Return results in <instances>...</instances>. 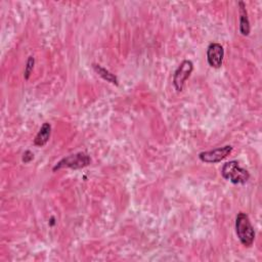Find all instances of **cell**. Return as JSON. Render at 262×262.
Returning a JSON list of instances; mask_svg holds the SVG:
<instances>
[{
	"mask_svg": "<svg viewBox=\"0 0 262 262\" xmlns=\"http://www.w3.org/2000/svg\"><path fill=\"white\" fill-rule=\"evenodd\" d=\"M235 232L236 235L245 247H251L255 239V230L249 219V216L239 212L235 218Z\"/></svg>",
	"mask_w": 262,
	"mask_h": 262,
	"instance_id": "cell-1",
	"label": "cell"
},
{
	"mask_svg": "<svg viewBox=\"0 0 262 262\" xmlns=\"http://www.w3.org/2000/svg\"><path fill=\"white\" fill-rule=\"evenodd\" d=\"M221 175L224 179L233 184H244L250 178V173L242 168L236 161L226 162L222 166Z\"/></svg>",
	"mask_w": 262,
	"mask_h": 262,
	"instance_id": "cell-2",
	"label": "cell"
},
{
	"mask_svg": "<svg viewBox=\"0 0 262 262\" xmlns=\"http://www.w3.org/2000/svg\"><path fill=\"white\" fill-rule=\"evenodd\" d=\"M91 162L90 157L85 152H77L74 155H70L63 159H61L54 167L53 171L62 169V168H71V169H81L88 166Z\"/></svg>",
	"mask_w": 262,
	"mask_h": 262,
	"instance_id": "cell-3",
	"label": "cell"
},
{
	"mask_svg": "<svg viewBox=\"0 0 262 262\" xmlns=\"http://www.w3.org/2000/svg\"><path fill=\"white\" fill-rule=\"evenodd\" d=\"M193 70V64L190 60H183L176 69L173 76V85L177 91H182L186 79L190 76Z\"/></svg>",
	"mask_w": 262,
	"mask_h": 262,
	"instance_id": "cell-4",
	"label": "cell"
},
{
	"mask_svg": "<svg viewBox=\"0 0 262 262\" xmlns=\"http://www.w3.org/2000/svg\"><path fill=\"white\" fill-rule=\"evenodd\" d=\"M231 150H232L231 145H224L208 151H203L199 155V158L204 163L214 164V163L221 162L223 159H225L231 152Z\"/></svg>",
	"mask_w": 262,
	"mask_h": 262,
	"instance_id": "cell-5",
	"label": "cell"
},
{
	"mask_svg": "<svg viewBox=\"0 0 262 262\" xmlns=\"http://www.w3.org/2000/svg\"><path fill=\"white\" fill-rule=\"evenodd\" d=\"M224 57V49L219 43H211L207 48V61L210 67L219 69L222 66Z\"/></svg>",
	"mask_w": 262,
	"mask_h": 262,
	"instance_id": "cell-6",
	"label": "cell"
},
{
	"mask_svg": "<svg viewBox=\"0 0 262 262\" xmlns=\"http://www.w3.org/2000/svg\"><path fill=\"white\" fill-rule=\"evenodd\" d=\"M238 6H239V32L242 35L248 36L250 34V21H249L246 5L243 1H239Z\"/></svg>",
	"mask_w": 262,
	"mask_h": 262,
	"instance_id": "cell-7",
	"label": "cell"
},
{
	"mask_svg": "<svg viewBox=\"0 0 262 262\" xmlns=\"http://www.w3.org/2000/svg\"><path fill=\"white\" fill-rule=\"evenodd\" d=\"M50 134H51V126L49 123H44L40 130L38 131L37 135L35 136V139H34V145L36 146H44L47 141L49 140V137H50Z\"/></svg>",
	"mask_w": 262,
	"mask_h": 262,
	"instance_id": "cell-8",
	"label": "cell"
},
{
	"mask_svg": "<svg viewBox=\"0 0 262 262\" xmlns=\"http://www.w3.org/2000/svg\"><path fill=\"white\" fill-rule=\"evenodd\" d=\"M92 67H93V70H94L102 79H104V80H106L107 82H111V83H113V84H115V85H118V79H117V77H116L114 74H112L110 71H107L106 69L102 68L100 64H96V63H93Z\"/></svg>",
	"mask_w": 262,
	"mask_h": 262,
	"instance_id": "cell-9",
	"label": "cell"
},
{
	"mask_svg": "<svg viewBox=\"0 0 262 262\" xmlns=\"http://www.w3.org/2000/svg\"><path fill=\"white\" fill-rule=\"evenodd\" d=\"M34 64H35V58L33 56H29L27 63L25 66V72H24V77L26 80L30 78L31 73L33 72V69H34Z\"/></svg>",
	"mask_w": 262,
	"mask_h": 262,
	"instance_id": "cell-10",
	"label": "cell"
},
{
	"mask_svg": "<svg viewBox=\"0 0 262 262\" xmlns=\"http://www.w3.org/2000/svg\"><path fill=\"white\" fill-rule=\"evenodd\" d=\"M33 159H34V155H33L30 150H26L25 154H24V157H23V162L29 163V162H31Z\"/></svg>",
	"mask_w": 262,
	"mask_h": 262,
	"instance_id": "cell-11",
	"label": "cell"
}]
</instances>
